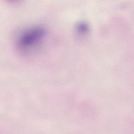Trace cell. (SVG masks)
<instances>
[{
	"instance_id": "obj_1",
	"label": "cell",
	"mask_w": 134,
	"mask_h": 134,
	"mask_svg": "<svg viewBox=\"0 0 134 134\" xmlns=\"http://www.w3.org/2000/svg\"><path fill=\"white\" fill-rule=\"evenodd\" d=\"M46 32V29L43 25L29 26L18 34L16 39V46L19 51L24 55L33 54L41 47Z\"/></svg>"
},
{
	"instance_id": "obj_2",
	"label": "cell",
	"mask_w": 134,
	"mask_h": 134,
	"mask_svg": "<svg viewBox=\"0 0 134 134\" xmlns=\"http://www.w3.org/2000/svg\"><path fill=\"white\" fill-rule=\"evenodd\" d=\"M76 31L79 34L81 35L86 34L89 30V25L85 22H79L76 27Z\"/></svg>"
}]
</instances>
